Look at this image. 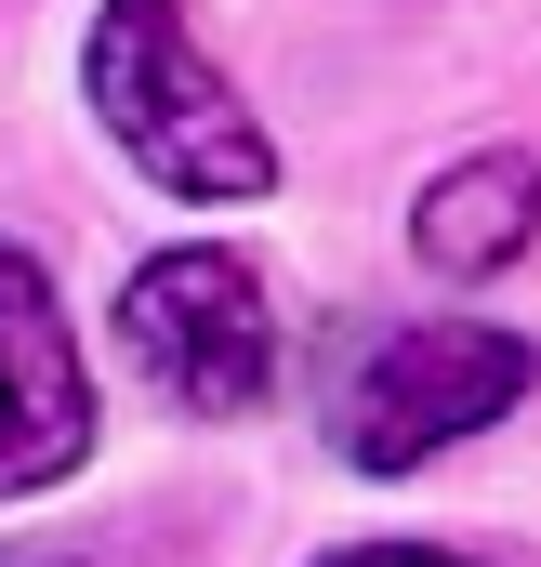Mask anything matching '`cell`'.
Wrapping results in <instances>:
<instances>
[{
  "instance_id": "obj_1",
  "label": "cell",
  "mask_w": 541,
  "mask_h": 567,
  "mask_svg": "<svg viewBox=\"0 0 541 567\" xmlns=\"http://www.w3.org/2000/svg\"><path fill=\"white\" fill-rule=\"evenodd\" d=\"M80 80H93L106 145L133 158L145 185H172V198H265L277 185L265 120H252V106L225 93V66L198 53L185 0H106L93 40H80Z\"/></svg>"
},
{
  "instance_id": "obj_2",
  "label": "cell",
  "mask_w": 541,
  "mask_h": 567,
  "mask_svg": "<svg viewBox=\"0 0 541 567\" xmlns=\"http://www.w3.org/2000/svg\"><path fill=\"white\" fill-rule=\"evenodd\" d=\"M120 343L185 423H252L277 396V303L238 251H145L120 290Z\"/></svg>"
},
{
  "instance_id": "obj_3",
  "label": "cell",
  "mask_w": 541,
  "mask_h": 567,
  "mask_svg": "<svg viewBox=\"0 0 541 567\" xmlns=\"http://www.w3.org/2000/svg\"><path fill=\"white\" fill-rule=\"evenodd\" d=\"M529 383H541V343L489 330V317H409V330H384L357 357V383H344V462L357 475H409V462L489 435Z\"/></svg>"
},
{
  "instance_id": "obj_4",
  "label": "cell",
  "mask_w": 541,
  "mask_h": 567,
  "mask_svg": "<svg viewBox=\"0 0 541 567\" xmlns=\"http://www.w3.org/2000/svg\"><path fill=\"white\" fill-rule=\"evenodd\" d=\"M93 462V370L53 278L0 238V502H40Z\"/></svg>"
},
{
  "instance_id": "obj_5",
  "label": "cell",
  "mask_w": 541,
  "mask_h": 567,
  "mask_svg": "<svg viewBox=\"0 0 541 567\" xmlns=\"http://www.w3.org/2000/svg\"><path fill=\"white\" fill-rule=\"evenodd\" d=\"M529 238H541V172L516 158V145H489V158L436 172V185H422V212H409V251H422L436 278H502Z\"/></svg>"
},
{
  "instance_id": "obj_6",
  "label": "cell",
  "mask_w": 541,
  "mask_h": 567,
  "mask_svg": "<svg viewBox=\"0 0 541 567\" xmlns=\"http://www.w3.org/2000/svg\"><path fill=\"white\" fill-rule=\"evenodd\" d=\"M317 567H489V555H449V542H357V555H317Z\"/></svg>"
},
{
  "instance_id": "obj_7",
  "label": "cell",
  "mask_w": 541,
  "mask_h": 567,
  "mask_svg": "<svg viewBox=\"0 0 541 567\" xmlns=\"http://www.w3.org/2000/svg\"><path fill=\"white\" fill-rule=\"evenodd\" d=\"M0 567H80V555H0Z\"/></svg>"
}]
</instances>
